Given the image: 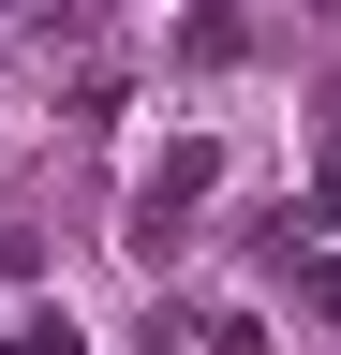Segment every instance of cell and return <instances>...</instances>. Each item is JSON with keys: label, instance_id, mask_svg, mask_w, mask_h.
Wrapping results in <instances>:
<instances>
[{"label": "cell", "instance_id": "1", "mask_svg": "<svg viewBox=\"0 0 341 355\" xmlns=\"http://www.w3.org/2000/svg\"><path fill=\"white\" fill-rule=\"evenodd\" d=\"M30 15H45V30H104L119 0H30Z\"/></svg>", "mask_w": 341, "mask_h": 355}, {"label": "cell", "instance_id": "2", "mask_svg": "<svg viewBox=\"0 0 341 355\" xmlns=\"http://www.w3.org/2000/svg\"><path fill=\"white\" fill-rule=\"evenodd\" d=\"M0 266H15V237H0Z\"/></svg>", "mask_w": 341, "mask_h": 355}]
</instances>
